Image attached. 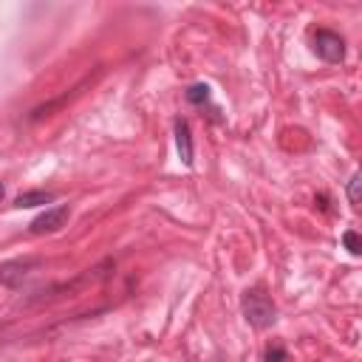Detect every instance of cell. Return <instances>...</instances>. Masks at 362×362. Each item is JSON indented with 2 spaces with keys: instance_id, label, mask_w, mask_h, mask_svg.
Here are the masks:
<instances>
[{
  "instance_id": "cell-9",
  "label": "cell",
  "mask_w": 362,
  "mask_h": 362,
  "mask_svg": "<svg viewBox=\"0 0 362 362\" xmlns=\"http://www.w3.org/2000/svg\"><path fill=\"white\" fill-rule=\"evenodd\" d=\"M359 184H362V175L359 173H354L351 178H348V201L356 206L359 204Z\"/></svg>"
},
{
  "instance_id": "cell-7",
  "label": "cell",
  "mask_w": 362,
  "mask_h": 362,
  "mask_svg": "<svg viewBox=\"0 0 362 362\" xmlns=\"http://www.w3.org/2000/svg\"><path fill=\"white\" fill-rule=\"evenodd\" d=\"M187 102H192V105H201V102H206L209 99V85H204V82H195V85H189L187 88Z\"/></svg>"
},
{
  "instance_id": "cell-8",
  "label": "cell",
  "mask_w": 362,
  "mask_h": 362,
  "mask_svg": "<svg viewBox=\"0 0 362 362\" xmlns=\"http://www.w3.org/2000/svg\"><path fill=\"white\" fill-rule=\"evenodd\" d=\"M342 243H345V249H348L351 255H359V252H362V240H359V235H356L354 229H348V232L342 235Z\"/></svg>"
},
{
  "instance_id": "cell-10",
  "label": "cell",
  "mask_w": 362,
  "mask_h": 362,
  "mask_svg": "<svg viewBox=\"0 0 362 362\" xmlns=\"http://www.w3.org/2000/svg\"><path fill=\"white\" fill-rule=\"evenodd\" d=\"M286 359H288V354H286L283 345H269L266 348V362H286Z\"/></svg>"
},
{
  "instance_id": "cell-4",
  "label": "cell",
  "mask_w": 362,
  "mask_h": 362,
  "mask_svg": "<svg viewBox=\"0 0 362 362\" xmlns=\"http://www.w3.org/2000/svg\"><path fill=\"white\" fill-rule=\"evenodd\" d=\"M37 263H40L37 257H25V260H6V263H0V283H3L6 288H17V286L25 280V274H28Z\"/></svg>"
},
{
  "instance_id": "cell-2",
  "label": "cell",
  "mask_w": 362,
  "mask_h": 362,
  "mask_svg": "<svg viewBox=\"0 0 362 362\" xmlns=\"http://www.w3.org/2000/svg\"><path fill=\"white\" fill-rule=\"evenodd\" d=\"M314 54L325 62H342L345 59V40L331 28L314 31Z\"/></svg>"
},
{
  "instance_id": "cell-5",
  "label": "cell",
  "mask_w": 362,
  "mask_h": 362,
  "mask_svg": "<svg viewBox=\"0 0 362 362\" xmlns=\"http://www.w3.org/2000/svg\"><path fill=\"white\" fill-rule=\"evenodd\" d=\"M175 147H178V156L187 167H192L195 161V150H192V133H189V124L187 119H175Z\"/></svg>"
},
{
  "instance_id": "cell-6",
  "label": "cell",
  "mask_w": 362,
  "mask_h": 362,
  "mask_svg": "<svg viewBox=\"0 0 362 362\" xmlns=\"http://www.w3.org/2000/svg\"><path fill=\"white\" fill-rule=\"evenodd\" d=\"M57 201V192L51 189H28V192H20L14 198V206L17 209H31V206H42V204H51Z\"/></svg>"
},
{
  "instance_id": "cell-1",
  "label": "cell",
  "mask_w": 362,
  "mask_h": 362,
  "mask_svg": "<svg viewBox=\"0 0 362 362\" xmlns=\"http://www.w3.org/2000/svg\"><path fill=\"white\" fill-rule=\"evenodd\" d=\"M240 311H243V320L257 331L272 328L277 320V305L263 288H246L240 297Z\"/></svg>"
},
{
  "instance_id": "cell-3",
  "label": "cell",
  "mask_w": 362,
  "mask_h": 362,
  "mask_svg": "<svg viewBox=\"0 0 362 362\" xmlns=\"http://www.w3.org/2000/svg\"><path fill=\"white\" fill-rule=\"evenodd\" d=\"M68 218H71V206L68 204H59V206H48L45 212H40L31 223H28V229L34 232V235H48V232H59L65 223H68Z\"/></svg>"
},
{
  "instance_id": "cell-11",
  "label": "cell",
  "mask_w": 362,
  "mask_h": 362,
  "mask_svg": "<svg viewBox=\"0 0 362 362\" xmlns=\"http://www.w3.org/2000/svg\"><path fill=\"white\" fill-rule=\"evenodd\" d=\"M3 195H6V187H3V184H0V201H3Z\"/></svg>"
}]
</instances>
